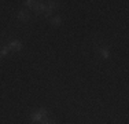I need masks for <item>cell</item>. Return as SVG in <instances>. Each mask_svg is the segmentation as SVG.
Wrapping results in <instances>:
<instances>
[{"instance_id":"obj_10","label":"cell","mask_w":129,"mask_h":124,"mask_svg":"<svg viewBox=\"0 0 129 124\" xmlns=\"http://www.w3.org/2000/svg\"><path fill=\"white\" fill-rule=\"evenodd\" d=\"M40 124H56V121L55 120H51V119H45L43 123H40Z\"/></svg>"},{"instance_id":"obj_3","label":"cell","mask_w":129,"mask_h":124,"mask_svg":"<svg viewBox=\"0 0 129 124\" xmlns=\"http://www.w3.org/2000/svg\"><path fill=\"white\" fill-rule=\"evenodd\" d=\"M45 8H47V4H45V3L36 2L35 6L32 7V11L35 12L36 15H43V14H44V11H45Z\"/></svg>"},{"instance_id":"obj_9","label":"cell","mask_w":129,"mask_h":124,"mask_svg":"<svg viewBox=\"0 0 129 124\" xmlns=\"http://www.w3.org/2000/svg\"><path fill=\"white\" fill-rule=\"evenodd\" d=\"M35 3H36V2H32V0H26V2H23V4H25L26 7H30V8H32L33 6H35Z\"/></svg>"},{"instance_id":"obj_2","label":"cell","mask_w":129,"mask_h":124,"mask_svg":"<svg viewBox=\"0 0 129 124\" xmlns=\"http://www.w3.org/2000/svg\"><path fill=\"white\" fill-rule=\"evenodd\" d=\"M96 51L99 52V55L103 58V59H109L110 58V47L109 46L99 43V44H96Z\"/></svg>"},{"instance_id":"obj_6","label":"cell","mask_w":129,"mask_h":124,"mask_svg":"<svg viewBox=\"0 0 129 124\" xmlns=\"http://www.w3.org/2000/svg\"><path fill=\"white\" fill-rule=\"evenodd\" d=\"M17 18L19 21H27L30 18V14H29V11H27L26 8H21V10L18 11V14H17Z\"/></svg>"},{"instance_id":"obj_1","label":"cell","mask_w":129,"mask_h":124,"mask_svg":"<svg viewBox=\"0 0 129 124\" xmlns=\"http://www.w3.org/2000/svg\"><path fill=\"white\" fill-rule=\"evenodd\" d=\"M48 116H50V112L47 109H44V108H40L37 110H33L32 113H30V121L33 123H43L45 119H48Z\"/></svg>"},{"instance_id":"obj_4","label":"cell","mask_w":129,"mask_h":124,"mask_svg":"<svg viewBox=\"0 0 129 124\" xmlns=\"http://www.w3.org/2000/svg\"><path fill=\"white\" fill-rule=\"evenodd\" d=\"M10 52H11V51H10V48H8L7 42L2 40V42H0V59H3L4 57H7Z\"/></svg>"},{"instance_id":"obj_8","label":"cell","mask_w":129,"mask_h":124,"mask_svg":"<svg viewBox=\"0 0 129 124\" xmlns=\"http://www.w3.org/2000/svg\"><path fill=\"white\" fill-rule=\"evenodd\" d=\"M47 7L50 8L51 11H54L55 8H58V7H59V3H58V2H48Z\"/></svg>"},{"instance_id":"obj_7","label":"cell","mask_w":129,"mask_h":124,"mask_svg":"<svg viewBox=\"0 0 129 124\" xmlns=\"http://www.w3.org/2000/svg\"><path fill=\"white\" fill-rule=\"evenodd\" d=\"M51 24L52 26H60V24H62V18L59 17V15H55V17H51Z\"/></svg>"},{"instance_id":"obj_5","label":"cell","mask_w":129,"mask_h":124,"mask_svg":"<svg viewBox=\"0 0 129 124\" xmlns=\"http://www.w3.org/2000/svg\"><path fill=\"white\" fill-rule=\"evenodd\" d=\"M7 44H8L10 51H19V50H22V43L19 40H8Z\"/></svg>"}]
</instances>
